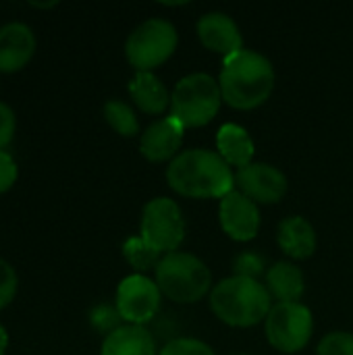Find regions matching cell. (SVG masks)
<instances>
[{"label":"cell","mask_w":353,"mask_h":355,"mask_svg":"<svg viewBox=\"0 0 353 355\" xmlns=\"http://www.w3.org/2000/svg\"><path fill=\"white\" fill-rule=\"evenodd\" d=\"M169 185L185 198H225L235 189V175L218 152L193 148L177 154L166 168Z\"/></svg>","instance_id":"1"},{"label":"cell","mask_w":353,"mask_h":355,"mask_svg":"<svg viewBox=\"0 0 353 355\" xmlns=\"http://www.w3.org/2000/svg\"><path fill=\"white\" fill-rule=\"evenodd\" d=\"M223 100L237 108L250 110L264 104L275 87L273 62L256 50H239L233 56L223 58L218 77Z\"/></svg>","instance_id":"2"},{"label":"cell","mask_w":353,"mask_h":355,"mask_svg":"<svg viewBox=\"0 0 353 355\" xmlns=\"http://www.w3.org/2000/svg\"><path fill=\"white\" fill-rule=\"evenodd\" d=\"M210 308L225 324L243 329L266 320L273 300L266 285L233 275L210 291Z\"/></svg>","instance_id":"3"},{"label":"cell","mask_w":353,"mask_h":355,"mask_svg":"<svg viewBox=\"0 0 353 355\" xmlns=\"http://www.w3.org/2000/svg\"><path fill=\"white\" fill-rule=\"evenodd\" d=\"M156 285L162 295L177 304H196L210 291L212 275L198 256L173 252L158 262Z\"/></svg>","instance_id":"4"},{"label":"cell","mask_w":353,"mask_h":355,"mask_svg":"<svg viewBox=\"0 0 353 355\" xmlns=\"http://www.w3.org/2000/svg\"><path fill=\"white\" fill-rule=\"evenodd\" d=\"M223 102L218 81L208 73H191L177 81L171 94V116L185 129L208 125Z\"/></svg>","instance_id":"5"},{"label":"cell","mask_w":353,"mask_h":355,"mask_svg":"<svg viewBox=\"0 0 353 355\" xmlns=\"http://www.w3.org/2000/svg\"><path fill=\"white\" fill-rule=\"evenodd\" d=\"M177 29L166 19H148L139 23L127 37L125 54L137 71H152L171 58L177 48Z\"/></svg>","instance_id":"6"},{"label":"cell","mask_w":353,"mask_h":355,"mask_svg":"<svg viewBox=\"0 0 353 355\" xmlns=\"http://www.w3.org/2000/svg\"><path fill=\"white\" fill-rule=\"evenodd\" d=\"M139 237L164 256L177 252L185 237V220L177 202L169 198L150 200L144 206Z\"/></svg>","instance_id":"7"},{"label":"cell","mask_w":353,"mask_h":355,"mask_svg":"<svg viewBox=\"0 0 353 355\" xmlns=\"http://www.w3.org/2000/svg\"><path fill=\"white\" fill-rule=\"evenodd\" d=\"M264 329H266V339L275 349L283 354H295L304 349L312 337L314 331L312 312L300 302L277 304L268 312Z\"/></svg>","instance_id":"8"},{"label":"cell","mask_w":353,"mask_h":355,"mask_svg":"<svg viewBox=\"0 0 353 355\" xmlns=\"http://www.w3.org/2000/svg\"><path fill=\"white\" fill-rule=\"evenodd\" d=\"M160 289L156 281L146 275H131L121 281L117 289V310L121 318L129 324H139L152 320L160 308Z\"/></svg>","instance_id":"9"},{"label":"cell","mask_w":353,"mask_h":355,"mask_svg":"<svg viewBox=\"0 0 353 355\" xmlns=\"http://www.w3.org/2000/svg\"><path fill=\"white\" fill-rule=\"evenodd\" d=\"M235 187L256 204H277L287 193V177L273 164L252 162L237 168Z\"/></svg>","instance_id":"10"},{"label":"cell","mask_w":353,"mask_h":355,"mask_svg":"<svg viewBox=\"0 0 353 355\" xmlns=\"http://www.w3.org/2000/svg\"><path fill=\"white\" fill-rule=\"evenodd\" d=\"M218 220L223 231L235 241H250L258 235L260 229V210L258 204L246 198L241 191L233 189L221 200Z\"/></svg>","instance_id":"11"},{"label":"cell","mask_w":353,"mask_h":355,"mask_svg":"<svg viewBox=\"0 0 353 355\" xmlns=\"http://www.w3.org/2000/svg\"><path fill=\"white\" fill-rule=\"evenodd\" d=\"M198 37L208 50L221 54L223 58L233 56L239 50H243V37H241L237 23L229 15L218 12V10H212L200 17Z\"/></svg>","instance_id":"12"},{"label":"cell","mask_w":353,"mask_h":355,"mask_svg":"<svg viewBox=\"0 0 353 355\" xmlns=\"http://www.w3.org/2000/svg\"><path fill=\"white\" fill-rule=\"evenodd\" d=\"M185 127L175 116H164L156 123H152L139 139V152L150 162H164L169 158H175L177 150L183 144Z\"/></svg>","instance_id":"13"},{"label":"cell","mask_w":353,"mask_h":355,"mask_svg":"<svg viewBox=\"0 0 353 355\" xmlns=\"http://www.w3.org/2000/svg\"><path fill=\"white\" fill-rule=\"evenodd\" d=\"M35 52L33 31L25 23H8L0 27V71L15 73L23 69Z\"/></svg>","instance_id":"14"},{"label":"cell","mask_w":353,"mask_h":355,"mask_svg":"<svg viewBox=\"0 0 353 355\" xmlns=\"http://www.w3.org/2000/svg\"><path fill=\"white\" fill-rule=\"evenodd\" d=\"M277 241L289 258L306 260L316 250V231L304 216H289L281 220Z\"/></svg>","instance_id":"15"},{"label":"cell","mask_w":353,"mask_h":355,"mask_svg":"<svg viewBox=\"0 0 353 355\" xmlns=\"http://www.w3.org/2000/svg\"><path fill=\"white\" fill-rule=\"evenodd\" d=\"M100 355H156L152 333L139 324H123L106 335Z\"/></svg>","instance_id":"16"},{"label":"cell","mask_w":353,"mask_h":355,"mask_svg":"<svg viewBox=\"0 0 353 355\" xmlns=\"http://www.w3.org/2000/svg\"><path fill=\"white\" fill-rule=\"evenodd\" d=\"M129 94L139 110L148 114H160L171 104V94L166 85L152 71H137L129 81Z\"/></svg>","instance_id":"17"},{"label":"cell","mask_w":353,"mask_h":355,"mask_svg":"<svg viewBox=\"0 0 353 355\" xmlns=\"http://www.w3.org/2000/svg\"><path fill=\"white\" fill-rule=\"evenodd\" d=\"M216 148L221 158L229 164V166H237L243 168L248 164H252L254 158V141L250 137V133L235 123H225L218 133H216Z\"/></svg>","instance_id":"18"},{"label":"cell","mask_w":353,"mask_h":355,"mask_svg":"<svg viewBox=\"0 0 353 355\" xmlns=\"http://www.w3.org/2000/svg\"><path fill=\"white\" fill-rule=\"evenodd\" d=\"M266 289H268L270 297L279 300V304L298 302L306 289L302 268L287 260L273 264L266 272Z\"/></svg>","instance_id":"19"},{"label":"cell","mask_w":353,"mask_h":355,"mask_svg":"<svg viewBox=\"0 0 353 355\" xmlns=\"http://www.w3.org/2000/svg\"><path fill=\"white\" fill-rule=\"evenodd\" d=\"M104 119L123 137H133L139 133V121L133 108L123 100H108L104 104Z\"/></svg>","instance_id":"20"},{"label":"cell","mask_w":353,"mask_h":355,"mask_svg":"<svg viewBox=\"0 0 353 355\" xmlns=\"http://www.w3.org/2000/svg\"><path fill=\"white\" fill-rule=\"evenodd\" d=\"M123 256L139 272H146L150 268L156 270L158 262L162 260V254L156 252L152 245H148L141 237H129L123 243Z\"/></svg>","instance_id":"21"},{"label":"cell","mask_w":353,"mask_h":355,"mask_svg":"<svg viewBox=\"0 0 353 355\" xmlns=\"http://www.w3.org/2000/svg\"><path fill=\"white\" fill-rule=\"evenodd\" d=\"M89 320H92V327H94L96 331L106 333V335H110V333H114L117 329L123 327V324H121L123 318H121L117 306H106V304L96 306V308L92 310V314H89Z\"/></svg>","instance_id":"22"},{"label":"cell","mask_w":353,"mask_h":355,"mask_svg":"<svg viewBox=\"0 0 353 355\" xmlns=\"http://www.w3.org/2000/svg\"><path fill=\"white\" fill-rule=\"evenodd\" d=\"M316 355H353L352 333H329L318 343Z\"/></svg>","instance_id":"23"},{"label":"cell","mask_w":353,"mask_h":355,"mask_svg":"<svg viewBox=\"0 0 353 355\" xmlns=\"http://www.w3.org/2000/svg\"><path fill=\"white\" fill-rule=\"evenodd\" d=\"M160 355H214V352H212L210 345H206L204 341L183 337V339H173V341H169V343L162 347Z\"/></svg>","instance_id":"24"},{"label":"cell","mask_w":353,"mask_h":355,"mask_svg":"<svg viewBox=\"0 0 353 355\" xmlns=\"http://www.w3.org/2000/svg\"><path fill=\"white\" fill-rule=\"evenodd\" d=\"M233 272L235 277L258 281V277L264 272V260L254 252H243L233 260Z\"/></svg>","instance_id":"25"},{"label":"cell","mask_w":353,"mask_h":355,"mask_svg":"<svg viewBox=\"0 0 353 355\" xmlns=\"http://www.w3.org/2000/svg\"><path fill=\"white\" fill-rule=\"evenodd\" d=\"M17 293V272L15 268L0 258V310L6 308Z\"/></svg>","instance_id":"26"},{"label":"cell","mask_w":353,"mask_h":355,"mask_svg":"<svg viewBox=\"0 0 353 355\" xmlns=\"http://www.w3.org/2000/svg\"><path fill=\"white\" fill-rule=\"evenodd\" d=\"M17 175H19V171H17L15 158L8 152L0 150V193L8 191L15 185Z\"/></svg>","instance_id":"27"},{"label":"cell","mask_w":353,"mask_h":355,"mask_svg":"<svg viewBox=\"0 0 353 355\" xmlns=\"http://www.w3.org/2000/svg\"><path fill=\"white\" fill-rule=\"evenodd\" d=\"M15 112L8 104L0 102V150H4L15 135Z\"/></svg>","instance_id":"28"},{"label":"cell","mask_w":353,"mask_h":355,"mask_svg":"<svg viewBox=\"0 0 353 355\" xmlns=\"http://www.w3.org/2000/svg\"><path fill=\"white\" fill-rule=\"evenodd\" d=\"M6 345H8V335H6L4 327L0 324V355H4V352H6Z\"/></svg>","instance_id":"29"},{"label":"cell","mask_w":353,"mask_h":355,"mask_svg":"<svg viewBox=\"0 0 353 355\" xmlns=\"http://www.w3.org/2000/svg\"><path fill=\"white\" fill-rule=\"evenodd\" d=\"M31 6H35V8H50V6H56V0H52V2H31Z\"/></svg>","instance_id":"30"},{"label":"cell","mask_w":353,"mask_h":355,"mask_svg":"<svg viewBox=\"0 0 353 355\" xmlns=\"http://www.w3.org/2000/svg\"><path fill=\"white\" fill-rule=\"evenodd\" d=\"M235 355H250V354H235Z\"/></svg>","instance_id":"31"}]
</instances>
